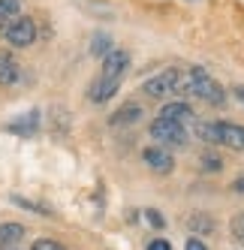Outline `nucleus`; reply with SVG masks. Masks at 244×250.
<instances>
[{
    "instance_id": "f257e3e1",
    "label": "nucleus",
    "mask_w": 244,
    "mask_h": 250,
    "mask_svg": "<svg viewBox=\"0 0 244 250\" xmlns=\"http://www.w3.org/2000/svg\"><path fill=\"white\" fill-rule=\"evenodd\" d=\"M181 94L199 97V100H202V103H208V105H223V103H226V91H223V84H220L211 73H208L205 66H190V69H184Z\"/></svg>"
},
{
    "instance_id": "f03ea898",
    "label": "nucleus",
    "mask_w": 244,
    "mask_h": 250,
    "mask_svg": "<svg viewBox=\"0 0 244 250\" xmlns=\"http://www.w3.org/2000/svg\"><path fill=\"white\" fill-rule=\"evenodd\" d=\"M148 133H151V139H154V145H160V148H166V151H172V148L181 151V148L190 145V130L181 127V124H175V121L160 118V115L148 124Z\"/></svg>"
},
{
    "instance_id": "7ed1b4c3",
    "label": "nucleus",
    "mask_w": 244,
    "mask_h": 250,
    "mask_svg": "<svg viewBox=\"0 0 244 250\" xmlns=\"http://www.w3.org/2000/svg\"><path fill=\"white\" fill-rule=\"evenodd\" d=\"M181 82H184V69L172 66V69H163V73L151 76L145 84H142V94L148 100H166L172 94H181Z\"/></svg>"
},
{
    "instance_id": "20e7f679",
    "label": "nucleus",
    "mask_w": 244,
    "mask_h": 250,
    "mask_svg": "<svg viewBox=\"0 0 244 250\" xmlns=\"http://www.w3.org/2000/svg\"><path fill=\"white\" fill-rule=\"evenodd\" d=\"M3 37L12 48H27L37 42V21L30 15H15V19L3 27Z\"/></svg>"
},
{
    "instance_id": "39448f33",
    "label": "nucleus",
    "mask_w": 244,
    "mask_h": 250,
    "mask_svg": "<svg viewBox=\"0 0 244 250\" xmlns=\"http://www.w3.org/2000/svg\"><path fill=\"white\" fill-rule=\"evenodd\" d=\"M133 58H130V51L127 48H112L106 58H102V69H100V76H106V79H115L121 82L127 76V69H130Z\"/></svg>"
},
{
    "instance_id": "423d86ee",
    "label": "nucleus",
    "mask_w": 244,
    "mask_h": 250,
    "mask_svg": "<svg viewBox=\"0 0 244 250\" xmlns=\"http://www.w3.org/2000/svg\"><path fill=\"white\" fill-rule=\"evenodd\" d=\"M142 163L157 175H172L175 172V157H172V151H166L160 145H148L142 151Z\"/></svg>"
},
{
    "instance_id": "0eeeda50",
    "label": "nucleus",
    "mask_w": 244,
    "mask_h": 250,
    "mask_svg": "<svg viewBox=\"0 0 244 250\" xmlns=\"http://www.w3.org/2000/svg\"><path fill=\"white\" fill-rule=\"evenodd\" d=\"M214 127H217V145L229 148V151H244V124L214 121Z\"/></svg>"
},
{
    "instance_id": "6e6552de",
    "label": "nucleus",
    "mask_w": 244,
    "mask_h": 250,
    "mask_svg": "<svg viewBox=\"0 0 244 250\" xmlns=\"http://www.w3.org/2000/svg\"><path fill=\"white\" fill-rule=\"evenodd\" d=\"M160 118L175 121V124H181V127H190V124L196 121V109H193L187 100H169V103H163Z\"/></svg>"
},
{
    "instance_id": "1a4fd4ad",
    "label": "nucleus",
    "mask_w": 244,
    "mask_h": 250,
    "mask_svg": "<svg viewBox=\"0 0 244 250\" xmlns=\"http://www.w3.org/2000/svg\"><path fill=\"white\" fill-rule=\"evenodd\" d=\"M40 121H42L40 109H30V112L19 115L15 121H9V124H6V130H9V133H15V136H21V139H30L33 133L40 130Z\"/></svg>"
},
{
    "instance_id": "9d476101",
    "label": "nucleus",
    "mask_w": 244,
    "mask_h": 250,
    "mask_svg": "<svg viewBox=\"0 0 244 250\" xmlns=\"http://www.w3.org/2000/svg\"><path fill=\"white\" fill-rule=\"evenodd\" d=\"M21 82V63L12 51H0V87H12Z\"/></svg>"
},
{
    "instance_id": "9b49d317",
    "label": "nucleus",
    "mask_w": 244,
    "mask_h": 250,
    "mask_svg": "<svg viewBox=\"0 0 244 250\" xmlns=\"http://www.w3.org/2000/svg\"><path fill=\"white\" fill-rule=\"evenodd\" d=\"M118 87H121V82L106 79V76H97V79L88 84V100H91V103H109V100L118 94Z\"/></svg>"
},
{
    "instance_id": "f8f14e48",
    "label": "nucleus",
    "mask_w": 244,
    "mask_h": 250,
    "mask_svg": "<svg viewBox=\"0 0 244 250\" xmlns=\"http://www.w3.org/2000/svg\"><path fill=\"white\" fill-rule=\"evenodd\" d=\"M184 226L190 229V235H193V238H202V235H214L217 220H214L208 211H193V214L184 220Z\"/></svg>"
},
{
    "instance_id": "ddd939ff",
    "label": "nucleus",
    "mask_w": 244,
    "mask_h": 250,
    "mask_svg": "<svg viewBox=\"0 0 244 250\" xmlns=\"http://www.w3.org/2000/svg\"><path fill=\"white\" fill-rule=\"evenodd\" d=\"M142 115H145V109H142V105H139V103L133 100V103H124L118 112H112L109 124H112V127H133V124L142 121Z\"/></svg>"
},
{
    "instance_id": "4468645a",
    "label": "nucleus",
    "mask_w": 244,
    "mask_h": 250,
    "mask_svg": "<svg viewBox=\"0 0 244 250\" xmlns=\"http://www.w3.org/2000/svg\"><path fill=\"white\" fill-rule=\"evenodd\" d=\"M190 136L205 142V145H217V127H214V121H202L196 118L193 124H190Z\"/></svg>"
},
{
    "instance_id": "2eb2a0df",
    "label": "nucleus",
    "mask_w": 244,
    "mask_h": 250,
    "mask_svg": "<svg viewBox=\"0 0 244 250\" xmlns=\"http://www.w3.org/2000/svg\"><path fill=\"white\" fill-rule=\"evenodd\" d=\"M24 226L21 223H0V250H12L24 238Z\"/></svg>"
},
{
    "instance_id": "dca6fc26",
    "label": "nucleus",
    "mask_w": 244,
    "mask_h": 250,
    "mask_svg": "<svg viewBox=\"0 0 244 250\" xmlns=\"http://www.w3.org/2000/svg\"><path fill=\"white\" fill-rule=\"evenodd\" d=\"M196 163H199V169H202V172H208V175L223 172V157H220L217 151H211V148H202V151H199V157H196Z\"/></svg>"
},
{
    "instance_id": "f3484780",
    "label": "nucleus",
    "mask_w": 244,
    "mask_h": 250,
    "mask_svg": "<svg viewBox=\"0 0 244 250\" xmlns=\"http://www.w3.org/2000/svg\"><path fill=\"white\" fill-rule=\"evenodd\" d=\"M112 48H115V45H112V37H109V33H102V30H97V33H94V40H91V55L102 61Z\"/></svg>"
},
{
    "instance_id": "a211bd4d",
    "label": "nucleus",
    "mask_w": 244,
    "mask_h": 250,
    "mask_svg": "<svg viewBox=\"0 0 244 250\" xmlns=\"http://www.w3.org/2000/svg\"><path fill=\"white\" fill-rule=\"evenodd\" d=\"M15 15H21V0H0V30H3Z\"/></svg>"
},
{
    "instance_id": "6ab92c4d",
    "label": "nucleus",
    "mask_w": 244,
    "mask_h": 250,
    "mask_svg": "<svg viewBox=\"0 0 244 250\" xmlns=\"http://www.w3.org/2000/svg\"><path fill=\"white\" fill-rule=\"evenodd\" d=\"M229 235H232V241H238V244L244 247V211L232 217V223H229Z\"/></svg>"
},
{
    "instance_id": "aec40b11",
    "label": "nucleus",
    "mask_w": 244,
    "mask_h": 250,
    "mask_svg": "<svg viewBox=\"0 0 244 250\" xmlns=\"http://www.w3.org/2000/svg\"><path fill=\"white\" fill-rule=\"evenodd\" d=\"M12 202H15V205H21V208H27V211H33V214H45V217H51V211H48L45 205L30 202V199H24V196H12Z\"/></svg>"
},
{
    "instance_id": "412c9836",
    "label": "nucleus",
    "mask_w": 244,
    "mask_h": 250,
    "mask_svg": "<svg viewBox=\"0 0 244 250\" xmlns=\"http://www.w3.org/2000/svg\"><path fill=\"white\" fill-rule=\"evenodd\" d=\"M145 220H148L157 232H163V229H166V217H163V214L157 211V208H145Z\"/></svg>"
},
{
    "instance_id": "4be33fe9",
    "label": "nucleus",
    "mask_w": 244,
    "mask_h": 250,
    "mask_svg": "<svg viewBox=\"0 0 244 250\" xmlns=\"http://www.w3.org/2000/svg\"><path fill=\"white\" fill-rule=\"evenodd\" d=\"M30 250H63V247H61L58 241H51V238H37Z\"/></svg>"
},
{
    "instance_id": "5701e85b",
    "label": "nucleus",
    "mask_w": 244,
    "mask_h": 250,
    "mask_svg": "<svg viewBox=\"0 0 244 250\" xmlns=\"http://www.w3.org/2000/svg\"><path fill=\"white\" fill-rule=\"evenodd\" d=\"M145 250H172V244H169L163 235H157V238H151V241H148V247H145Z\"/></svg>"
},
{
    "instance_id": "b1692460",
    "label": "nucleus",
    "mask_w": 244,
    "mask_h": 250,
    "mask_svg": "<svg viewBox=\"0 0 244 250\" xmlns=\"http://www.w3.org/2000/svg\"><path fill=\"white\" fill-rule=\"evenodd\" d=\"M184 247H187V250H208V244H205L202 238H193V235L187 238V244H184Z\"/></svg>"
},
{
    "instance_id": "393cba45",
    "label": "nucleus",
    "mask_w": 244,
    "mask_h": 250,
    "mask_svg": "<svg viewBox=\"0 0 244 250\" xmlns=\"http://www.w3.org/2000/svg\"><path fill=\"white\" fill-rule=\"evenodd\" d=\"M232 193H238V196H244V175H238V178H232Z\"/></svg>"
},
{
    "instance_id": "a878e982",
    "label": "nucleus",
    "mask_w": 244,
    "mask_h": 250,
    "mask_svg": "<svg viewBox=\"0 0 244 250\" xmlns=\"http://www.w3.org/2000/svg\"><path fill=\"white\" fill-rule=\"evenodd\" d=\"M232 94H235V97L244 103V84H235V87H232Z\"/></svg>"
}]
</instances>
